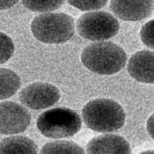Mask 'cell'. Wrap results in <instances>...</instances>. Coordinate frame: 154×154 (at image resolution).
Here are the masks:
<instances>
[{"label":"cell","instance_id":"obj_1","mask_svg":"<svg viewBox=\"0 0 154 154\" xmlns=\"http://www.w3.org/2000/svg\"><path fill=\"white\" fill-rule=\"evenodd\" d=\"M128 60L123 49L108 41H97L86 46L81 54V63L91 72L101 75L118 73Z\"/></svg>","mask_w":154,"mask_h":154},{"label":"cell","instance_id":"obj_2","mask_svg":"<svg viewBox=\"0 0 154 154\" xmlns=\"http://www.w3.org/2000/svg\"><path fill=\"white\" fill-rule=\"evenodd\" d=\"M87 128L96 132H114L123 128L125 111L123 107L110 99H95L87 102L81 112Z\"/></svg>","mask_w":154,"mask_h":154},{"label":"cell","instance_id":"obj_3","mask_svg":"<svg viewBox=\"0 0 154 154\" xmlns=\"http://www.w3.org/2000/svg\"><path fill=\"white\" fill-rule=\"evenodd\" d=\"M31 34L45 44H63L74 35V20L65 13L46 12L37 15L31 22Z\"/></svg>","mask_w":154,"mask_h":154},{"label":"cell","instance_id":"obj_4","mask_svg":"<svg viewBox=\"0 0 154 154\" xmlns=\"http://www.w3.org/2000/svg\"><path fill=\"white\" fill-rule=\"evenodd\" d=\"M36 124L38 131L46 138L63 139L81 130V117L75 110L58 107L42 112Z\"/></svg>","mask_w":154,"mask_h":154},{"label":"cell","instance_id":"obj_5","mask_svg":"<svg viewBox=\"0 0 154 154\" xmlns=\"http://www.w3.org/2000/svg\"><path fill=\"white\" fill-rule=\"evenodd\" d=\"M79 35L89 41H107L115 37L119 31V22L116 16L103 11H89L77 21Z\"/></svg>","mask_w":154,"mask_h":154},{"label":"cell","instance_id":"obj_6","mask_svg":"<svg viewBox=\"0 0 154 154\" xmlns=\"http://www.w3.org/2000/svg\"><path fill=\"white\" fill-rule=\"evenodd\" d=\"M21 104L29 109L42 110L54 106L60 100V92L48 82H34L26 86L19 94Z\"/></svg>","mask_w":154,"mask_h":154},{"label":"cell","instance_id":"obj_7","mask_svg":"<svg viewBox=\"0 0 154 154\" xmlns=\"http://www.w3.org/2000/svg\"><path fill=\"white\" fill-rule=\"evenodd\" d=\"M30 112L24 106L12 101L0 102V134H17L30 125Z\"/></svg>","mask_w":154,"mask_h":154},{"label":"cell","instance_id":"obj_8","mask_svg":"<svg viewBox=\"0 0 154 154\" xmlns=\"http://www.w3.org/2000/svg\"><path fill=\"white\" fill-rule=\"evenodd\" d=\"M110 9L124 21H140L152 15L153 0H110Z\"/></svg>","mask_w":154,"mask_h":154},{"label":"cell","instance_id":"obj_9","mask_svg":"<svg viewBox=\"0 0 154 154\" xmlns=\"http://www.w3.org/2000/svg\"><path fill=\"white\" fill-rule=\"evenodd\" d=\"M85 152L89 154H130L131 146L122 136L106 132V134L94 137L88 143Z\"/></svg>","mask_w":154,"mask_h":154},{"label":"cell","instance_id":"obj_10","mask_svg":"<svg viewBox=\"0 0 154 154\" xmlns=\"http://www.w3.org/2000/svg\"><path fill=\"white\" fill-rule=\"evenodd\" d=\"M128 72L134 80L144 84L154 82V52L152 50H141L128 62Z\"/></svg>","mask_w":154,"mask_h":154},{"label":"cell","instance_id":"obj_11","mask_svg":"<svg viewBox=\"0 0 154 154\" xmlns=\"http://www.w3.org/2000/svg\"><path fill=\"white\" fill-rule=\"evenodd\" d=\"M37 145L24 136H12L0 140V154H36Z\"/></svg>","mask_w":154,"mask_h":154},{"label":"cell","instance_id":"obj_12","mask_svg":"<svg viewBox=\"0 0 154 154\" xmlns=\"http://www.w3.org/2000/svg\"><path fill=\"white\" fill-rule=\"evenodd\" d=\"M21 86V79L14 71L0 67V100L12 97Z\"/></svg>","mask_w":154,"mask_h":154},{"label":"cell","instance_id":"obj_13","mask_svg":"<svg viewBox=\"0 0 154 154\" xmlns=\"http://www.w3.org/2000/svg\"><path fill=\"white\" fill-rule=\"evenodd\" d=\"M41 153L43 154H84L85 149L71 140H60L46 143L42 147Z\"/></svg>","mask_w":154,"mask_h":154},{"label":"cell","instance_id":"obj_14","mask_svg":"<svg viewBox=\"0 0 154 154\" xmlns=\"http://www.w3.org/2000/svg\"><path fill=\"white\" fill-rule=\"evenodd\" d=\"M65 2V0H22L23 6L32 12L46 13L56 11Z\"/></svg>","mask_w":154,"mask_h":154},{"label":"cell","instance_id":"obj_15","mask_svg":"<svg viewBox=\"0 0 154 154\" xmlns=\"http://www.w3.org/2000/svg\"><path fill=\"white\" fill-rule=\"evenodd\" d=\"M15 51L14 42L8 35L0 32V65L8 62Z\"/></svg>","mask_w":154,"mask_h":154},{"label":"cell","instance_id":"obj_16","mask_svg":"<svg viewBox=\"0 0 154 154\" xmlns=\"http://www.w3.org/2000/svg\"><path fill=\"white\" fill-rule=\"evenodd\" d=\"M69 4L79 11L89 12V11H99L104 7L108 0H67Z\"/></svg>","mask_w":154,"mask_h":154},{"label":"cell","instance_id":"obj_17","mask_svg":"<svg viewBox=\"0 0 154 154\" xmlns=\"http://www.w3.org/2000/svg\"><path fill=\"white\" fill-rule=\"evenodd\" d=\"M153 26L154 21L149 20L148 22H146L140 29V39L141 42L149 49L154 48V38H153Z\"/></svg>","mask_w":154,"mask_h":154},{"label":"cell","instance_id":"obj_18","mask_svg":"<svg viewBox=\"0 0 154 154\" xmlns=\"http://www.w3.org/2000/svg\"><path fill=\"white\" fill-rule=\"evenodd\" d=\"M17 2H19V0H0V11L9 9Z\"/></svg>","mask_w":154,"mask_h":154},{"label":"cell","instance_id":"obj_19","mask_svg":"<svg viewBox=\"0 0 154 154\" xmlns=\"http://www.w3.org/2000/svg\"><path fill=\"white\" fill-rule=\"evenodd\" d=\"M153 121H154V116L151 115L148 121H147V132L149 134L151 138H154V131H153Z\"/></svg>","mask_w":154,"mask_h":154}]
</instances>
